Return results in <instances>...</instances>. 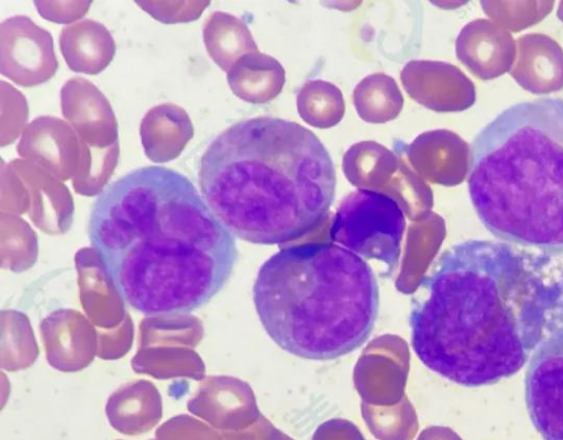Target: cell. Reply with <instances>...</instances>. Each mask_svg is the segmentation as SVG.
I'll return each instance as SVG.
<instances>
[{
	"instance_id": "cell-1",
	"label": "cell",
	"mask_w": 563,
	"mask_h": 440,
	"mask_svg": "<svg viewBox=\"0 0 563 440\" xmlns=\"http://www.w3.org/2000/svg\"><path fill=\"white\" fill-rule=\"evenodd\" d=\"M409 326L432 372L466 387L498 383L563 326V261L503 241L454 244L419 283Z\"/></svg>"
},
{
	"instance_id": "cell-2",
	"label": "cell",
	"mask_w": 563,
	"mask_h": 440,
	"mask_svg": "<svg viewBox=\"0 0 563 440\" xmlns=\"http://www.w3.org/2000/svg\"><path fill=\"white\" fill-rule=\"evenodd\" d=\"M88 237L109 286L151 316L208 304L239 254L234 235L192 183L163 166L140 167L104 188L91 208Z\"/></svg>"
},
{
	"instance_id": "cell-3",
	"label": "cell",
	"mask_w": 563,
	"mask_h": 440,
	"mask_svg": "<svg viewBox=\"0 0 563 440\" xmlns=\"http://www.w3.org/2000/svg\"><path fill=\"white\" fill-rule=\"evenodd\" d=\"M203 200L236 238L283 244L321 224L336 173L320 139L297 122L258 117L216 136L199 163Z\"/></svg>"
},
{
	"instance_id": "cell-4",
	"label": "cell",
	"mask_w": 563,
	"mask_h": 440,
	"mask_svg": "<svg viewBox=\"0 0 563 440\" xmlns=\"http://www.w3.org/2000/svg\"><path fill=\"white\" fill-rule=\"evenodd\" d=\"M468 193L497 239L563 254V99L505 109L475 136Z\"/></svg>"
},
{
	"instance_id": "cell-5",
	"label": "cell",
	"mask_w": 563,
	"mask_h": 440,
	"mask_svg": "<svg viewBox=\"0 0 563 440\" xmlns=\"http://www.w3.org/2000/svg\"><path fill=\"white\" fill-rule=\"evenodd\" d=\"M268 337L284 351L327 361L362 346L374 330L379 288L371 265L332 242L290 245L268 257L253 285Z\"/></svg>"
},
{
	"instance_id": "cell-6",
	"label": "cell",
	"mask_w": 563,
	"mask_h": 440,
	"mask_svg": "<svg viewBox=\"0 0 563 440\" xmlns=\"http://www.w3.org/2000/svg\"><path fill=\"white\" fill-rule=\"evenodd\" d=\"M60 109L80 145V162L71 179L73 188L82 196L100 195L119 162L114 111L97 86L82 77H74L64 84Z\"/></svg>"
},
{
	"instance_id": "cell-7",
	"label": "cell",
	"mask_w": 563,
	"mask_h": 440,
	"mask_svg": "<svg viewBox=\"0 0 563 440\" xmlns=\"http://www.w3.org/2000/svg\"><path fill=\"white\" fill-rule=\"evenodd\" d=\"M406 230L405 210L391 196L358 188L338 207L329 235L363 260L384 264L391 274L399 265Z\"/></svg>"
},
{
	"instance_id": "cell-8",
	"label": "cell",
	"mask_w": 563,
	"mask_h": 440,
	"mask_svg": "<svg viewBox=\"0 0 563 440\" xmlns=\"http://www.w3.org/2000/svg\"><path fill=\"white\" fill-rule=\"evenodd\" d=\"M529 418L543 440H563V326L532 354L525 377Z\"/></svg>"
},
{
	"instance_id": "cell-9",
	"label": "cell",
	"mask_w": 563,
	"mask_h": 440,
	"mask_svg": "<svg viewBox=\"0 0 563 440\" xmlns=\"http://www.w3.org/2000/svg\"><path fill=\"white\" fill-rule=\"evenodd\" d=\"M58 68L53 37L29 16L14 15L0 24V72L22 87L48 81Z\"/></svg>"
},
{
	"instance_id": "cell-10",
	"label": "cell",
	"mask_w": 563,
	"mask_h": 440,
	"mask_svg": "<svg viewBox=\"0 0 563 440\" xmlns=\"http://www.w3.org/2000/svg\"><path fill=\"white\" fill-rule=\"evenodd\" d=\"M400 158L376 142L364 141L352 145L344 154L343 173L355 187L391 196L406 212V196L432 201V193Z\"/></svg>"
},
{
	"instance_id": "cell-11",
	"label": "cell",
	"mask_w": 563,
	"mask_h": 440,
	"mask_svg": "<svg viewBox=\"0 0 563 440\" xmlns=\"http://www.w3.org/2000/svg\"><path fill=\"white\" fill-rule=\"evenodd\" d=\"M27 163L59 182L73 179L80 162L78 138L68 122L41 116L29 123L16 147Z\"/></svg>"
},
{
	"instance_id": "cell-12",
	"label": "cell",
	"mask_w": 563,
	"mask_h": 440,
	"mask_svg": "<svg viewBox=\"0 0 563 440\" xmlns=\"http://www.w3.org/2000/svg\"><path fill=\"white\" fill-rule=\"evenodd\" d=\"M406 91L424 107L439 111H463L475 102V86L454 65L411 61L401 72Z\"/></svg>"
},
{
	"instance_id": "cell-13",
	"label": "cell",
	"mask_w": 563,
	"mask_h": 440,
	"mask_svg": "<svg viewBox=\"0 0 563 440\" xmlns=\"http://www.w3.org/2000/svg\"><path fill=\"white\" fill-rule=\"evenodd\" d=\"M455 52L459 61L483 80L511 70L516 56L512 35L486 19L467 23L457 35Z\"/></svg>"
},
{
	"instance_id": "cell-14",
	"label": "cell",
	"mask_w": 563,
	"mask_h": 440,
	"mask_svg": "<svg viewBox=\"0 0 563 440\" xmlns=\"http://www.w3.org/2000/svg\"><path fill=\"white\" fill-rule=\"evenodd\" d=\"M402 150L417 173L432 183L456 186L466 176L470 148L452 131L424 132Z\"/></svg>"
},
{
	"instance_id": "cell-15",
	"label": "cell",
	"mask_w": 563,
	"mask_h": 440,
	"mask_svg": "<svg viewBox=\"0 0 563 440\" xmlns=\"http://www.w3.org/2000/svg\"><path fill=\"white\" fill-rule=\"evenodd\" d=\"M510 75L532 94L558 91L563 88V48L545 34L522 35L517 40V61Z\"/></svg>"
},
{
	"instance_id": "cell-16",
	"label": "cell",
	"mask_w": 563,
	"mask_h": 440,
	"mask_svg": "<svg viewBox=\"0 0 563 440\" xmlns=\"http://www.w3.org/2000/svg\"><path fill=\"white\" fill-rule=\"evenodd\" d=\"M9 167L23 183L32 209L30 216L42 230L65 232L71 223L74 205L67 187L59 180L27 163L15 160Z\"/></svg>"
},
{
	"instance_id": "cell-17",
	"label": "cell",
	"mask_w": 563,
	"mask_h": 440,
	"mask_svg": "<svg viewBox=\"0 0 563 440\" xmlns=\"http://www.w3.org/2000/svg\"><path fill=\"white\" fill-rule=\"evenodd\" d=\"M141 143L146 157L154 163L176 160L194 136L188 113L175 103L151 108L140 125Z\"/></svg>"
},
{
	"instance_id": "cell-18",
	"label": "cell",
	"mask_w": 563,
	"mask_h": 440,
	"mask_svg": "<svg viewBox=\"0 0 563 440\" xmlns=\"http://www.w3.org/2000/svg\"><path fill=\"white\" fill-rule=\"evenodd\" d=\"M58 42L67 66L76 73L97 75L109 66L115 54L109 30L90 19L65 26Z\"/></svg>"
},
{
	"instance_id": "cell-19",
	"label": "cell",
	"mask_w": 563,
	"mask_h": 440,
	"mask_svg": "<svg viewBox=\"0 0 563 440\" xmlns=\"http://www.w3.org/2000/svg\"><path fill=\"white\" fill-rule=\"evenodd\" d=\"M232 92L251 103L274 99L285 84V69L274 57L252 52L240 57L227 75Z\"/></svg>"
},
{
	"instance_id": "cell-20",
	"label": "cell",
	"mask_w": 563,
	"mask_h": 440,
	"mask_svg": "<svg viewBox=\"0 0 563 440\" xmlns=\"http://www.w3.org/2000/svg\"><path fill=\"white\" fill-rule=\"evenodd\" d=\"M202 37L208 55L227 73L240 57L257 52L247 25L225 12L217 11L209 15Z\"/></svg>"
},
{
	"instance_id": "cell-21",
	"label": "cell",
	"mask_w": 563,
	"mask_h": 440,
	"mask_svg": "<svg viewBox=\"0 0 563 440\" xmlns=\"http://www.w3.org/2000/svg\"><path fill=\"white\" fill-rule=\"evenodd\" d=\"M353 103L358 117L365 122L385 123L398 117L404 97L393 77L376 73L356 85Z\"/></svg>"
},
{
	"instance_id": "cell-22",
	"label": "cell",
	"mask_w": 563,
	"mask_h": 440,
	"mask_svg": "<svg viewBox=\"0 0 563 440\" xmlns=\"http://www.w3.org/2000/svg\"><path fill=\"white\" fill-rule=\"evenodd\" d=\"M344 109L341 90L325 80H310L297 95V110L300 118L318 129L336 125L343 118Z\"/></svg>"
},
{
	"instance_id": "cell-23",
	"label": "cell",
	"mask_w": 563,
	"mask_h": 440,
	"mask_svg": "<svg viewBox=\"0 0 563 440\" xmlns=\"http://www.w3.org/2000/svg\"><path fill=\"white\" fill-rule=\"evenodd\" d=\"M483 10L500 26L518 32L541 21L553 2L543 1H482Z\"/></svg>"
},
{
	"instance_id": "cell-24",
	"label": "cell",
	"mask_w": 563,
	"mask_h": 440,
	"mask_svg": "<svg viewBox=\"0 0 563 440\" xmlns=\"http://www.w3.org/2000/svg\"><path fill=\"white\" fill-rule=\"evenodd\" d=\"M135 3L163 23L197 20L210 4L209 1H136Z\"/></svg>"
},
{
	"instance_id": "cell-25",
	"label": "cell",
	"mask_w": 563,
	"mask_h": 440,
	"mask_svg": "<svg viewBox=\"0 0 563 440\" xmlns=\"http://www.w3.org/2000/svg\"><path fill=\"white\" fill-rule=\"evenodd\" d=\"M91 1H34L38 13L55 23H70L86 14Z\"/></svg>"
},
{
	"instance_id": "cell-26",
	"label": "cell",
	"mask_w": 563,
	"mask_h": 440,
	"mask_svg": "<svg viewBox=\"0 0 563 440\" xmlns=\"http://www.w3.org/2000/svg\"><path fill=\"white\" fill-rule=\"evenodd\" d=\"M159 440H220L201 425L177 422L165 425L157 431Z\"/></svg>"
},
{
	"instance_id": "cell-27",
	"label": "cell",
	"mask_w": 563,
	"mask_h": 440,
	"mask_svg": "<svg viewBox=\"0 0 563 440\" xmlns=\"http://www.w3.org/2000/svg\"><path fill=\"white\" fill-rule=\"evenodd\" d=\"M556 14H558L559 19L563 22V1L560 2Z\"/></svg>"
},
{
	"instance_id": "cell-28",
	"label": "cell",
	"mask_w": 563,
	"mask_h": 440,
	"mask_svg": "<svg viewBox=\"0 0 563 440\" xmlns=\"http://www.w3.org/2000/svg\"><path fill=\"white\" fill-rule=\"evenodd\" d=\"M431 438H422L421 440H456L452 438H433V433H430Z\"/></svg>"
},
{
	"instance_id": "cell-29",
	"label": "cell",
	"mask_w": 563,
	"mask_h": 440,
	"mask_svg": "<svg viewBox=\"0 0 563 440\" xmlns=\"http://www.w3.org/2000/svg\"><path fill=\"white\" fill-rule=\"evenodd\" d=\"M316 440H324V439L317 438ZM350 440H361V439L360 438L358 439L353 438V439H350Z\"/></svg>"
}]
</instances>
